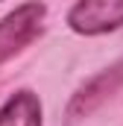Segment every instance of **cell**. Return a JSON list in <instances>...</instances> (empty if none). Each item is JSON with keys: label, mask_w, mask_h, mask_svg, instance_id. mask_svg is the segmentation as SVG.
<instances>
[{"label": "cell", "mask_w": 123, "mask_h": 126, "mask_svg": "<svg viewBox=\"0 0 123 126\" xmlns=\"http://www.w3.org/2000/svg\"><path fill=\"white\" fill-rule=\"evenodd\" d=\"M44 15H47V6L38 0H30V3H24L0 18V64L6 59H12L18 50H24L41 32Z\"/></svg>", "instance_id": "obj_1"}, {"label": "cell", "mask_w": 123, "mask_h": 126, "mask_svg": "<svg viewBox=\"0 0 123 126\" xmlns=\"http://www.w3.org/2000/svg\"><path fill=\"white\" fill-rule=\"evenodd\" d=\"M41 100L27 88L15 91L0 106V126H41Z\"/></svg>", "instance_id": "obj_4"}, {"label": "cell", "mask_w": 123, "mask_h": 126, "mask_svg": "<svg viewBox=\"0 0 123 126\" xmlns=\"http://www.w3.org/2000/svg\"><path fill=\"white\" fill-rule=\"evenodd\" d=\"M120 85H123V62H114L111 67L100 70L85 85L76 88V94L70 97V103H67V120H82V117L94 114Z\"/></svg>", "instance_id": "obj_3"}, {"label": "cell", "mask_w": 123, "mask_h": 126, "mask_svg": "<svg viewBox=\"0 0 123 126\" xmlns=\"http://www.w3.org/2000/svg\"><path fill=\"white\" fill-rule=\"evenodd\" d=\"M67 27L79 35H103L123 27V0H76L67 12Z\"/></svg>", "instance_id": "obj_2"}]
</instances>
